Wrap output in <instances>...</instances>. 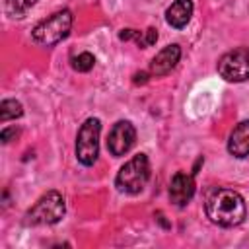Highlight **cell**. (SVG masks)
I'll return each mask as SVG.
<instances>
[{
    "label": "cell",
    "mask_w": 249,
    "mask_h": 249,
    "mask_svg": "<svg viewBox=\"0 0 249 249\" xmlns=\"http://www.w3.org/2000/svg\"><path fill=\"white\" fill-rule=\"evenodd\" d=\"M193 195H195V179H193V175L177 171L171 177V183H169V200L175 206H185V204L191 202Z\"/></svg>",
    "instance_id": "ba28073f"
},
{
    "label": "cell",
    "mask_w": 249,
    "mask_h": 249,
    "mask_svg": "<svg viewBox=\"0 0 249 249\" xmlns=\"http://www.w3.org/2000/svg\"><path fill=\"white\" fill-rule=\"evenodd\" d=\"M72 23H74V16L70 10H58L54 14H51L49 18L41 19L33 31H31V37L37 45H43V47H53L56 43H60L62 39L68 37L70 29H72Z\"/></svg>",
    "instance_id": "7a4b0ae2"
},
{
    "label": "cell",
    "mask_w": 249,
    "mask_h": 249,
    "mask_svg": "<svg viewBox=\"0 0 249 249\" xmlns=\"http://www.w3.org/2000/svg\"><path fill=\"white\" fill-rule=\"evenodd\" d=\"M66 212L64 196L58 191H47L27 212H25V224L27 226H51L62 220Z\"/></svg>",
    "instance_id": "277c9868"
},
{
    "label": "cell",
    "mask_w": 249,
    "mask_h": 249,
    "mask_svg": "<svg viewBox=\"0 0 249 249\" xmlns=\"http://www.w3.org/2000/svg\"><path fill=\"white\" fill-rule=\"evenodd\" d=\"M99 132H101V123L99 119H86L84 124L78 130L76 136V158L82 165H93L99 156Z\"/></svg>",
    "instance_id": "5b68a950"
},
{
    "label": "cell",
    "mask_w": 249,
    "mask_h": 249,
    "mask_svg": "<svg viewBox=\"0 0 249 249\" xmlns=\"http://www.w3.org/2000/svg\"><path fill=\"white\" fill-rule=\"evenodd\" d=\"M150 179V161L146 154L132 156L117 173L115 185L121 193L126 195H138L144 191L146 183Z\"/></svg>",
    "instance_id": "3957f363"
},
{
    "label": "cell",
    "mask_w": 249,
    "mask_h": 249,
    "mask_svg": "<svg viewBox=\"0 0 249 249\" xmlns=\"http://www.w3.org/2000/svg\"><path fill=\"white\" fill-rule=\"evenodd\" d=\"M179 58H181V47L179 45H167V47H163L154 58H152V62H150V72L154 74V76H165V74H169L175 66H177V62H179Z\"/></svg>",
    "instance_id": "9c48e42d"
},
{
    "label": "cell",
    "mask_w": 249,
    "mask_h": 249,
    "mask_svg": "<svg viewBox=\"0 0 249 249\" xmlns=\"http://www.w3.org/2000/svg\"><path fill=\"white\" fill-rule=\"evenodd\" d=\"M136 142V128L132 126V123L128 121H119L113 124L109 138H107V148L111 152V156L121 158L124 154L130 152V148Z\"/></svg>",
    "instance_id": "52a82bcc"
},
{
    "label": "cell",
    "mask_w": 249,
    "mask_h": 249,
    "mask_svg": "<svg viewBox=\"0 0 249 249\" xmlns=\"http://www.w3.org/2000/svg\"><path fill=\"white\" fill-rule=\"evenodd\" d=\"M21 115H23V107H21L19 101H16V99H4L0 103V121L2 123H8V121L18 119Z\"/></svg>",
    "instance_id": "7c38bea8"
},
{
    "label": "cell",
    "mask_w": 249,
    "mask_h": 249,
    "mask_svg": "<svg viewBox=\"0 0 249 249\" xmlns=\"http://www.w3.org/2000/svg\"><path fill=\"white\" fill-rule=\"evenodd\" d=\"M228 152L233 158L249 156V121H241L228 138Z\"/></svg>",
    "instance_id": "30bf717a"
},
{
    "label": "cell",
    "mask_w": 249,
    "mask_h": 249,
    "mask_svg": "<svg viewBox=\"0 0 249 249\" xmlns=\"http://www.w3.org/2000/svg\"><path fill=\"white\" fill-rule=\"evenodd\" d=\"M14 136H18V128H16V126H12V128H2V132H0V140H2L4 144H8Z\"/></svg>",
    "instance_id": "2e32d148"
},
{
    "label": "cell",
    "mask_w": 249,
    "mask_h": 249,
    "mask_svg": "<svg viewBox=\"0 0 249 249\" xmlns=\"http://www.w3.org/2000/svg\"><path fill=\"white\" fill-rule=\"evenodd\" d=\"M95 64V56L91 53H80L78 56L72 58V68L76 72H89Z\"/></svg>",
    "instance_id": "5bb4252c"
},
{
    "label": "cell",
    "mask_w": 249,
    "mask_h": 249,
    "mask_svg": "<svg viewBox=\"0 0 249 249\" xmlns=\"http://www.w3.org/2000/svg\"><path fill=\"white\" fill-rule=\"evenodd\" d=\"M37 0H8L6 2V8L12 16H23Z\"/></svg>",
    "instance_id": "9a60e30c"
},
{
    "label": "cell",
    "mask_w": 249,
    "mask_h": 249,
    "mask_svg": "<svg viewBox=\"0 0 249 249\" xmlns=\"http://www.w3.org/2000/svg\"><path fill=\"white\" fill-rule=\"evenodd\" d=\"M132 41H134L140 49H148V47H152V45L158 41V31H156L154 27H148L146 31H138V29H136Z\"/></svg>",
    "instance_id": "4fadbf2b"
},
{
    "label": "cell",
    "mask_w": 249,
    "mask_h": 249,
    "mask_svg": "<svg viewBox=\"0 0 249 249\" xmlns=\"http://www.w3.org/2000/svg\"><path fill=\"white\" fill-rule=\"evenodd\" d=\"M193 0H175L167 10H165V21L175 27V29H181L185 27L189 21H191V16H193Z\"/></svg>",
    "instance_id": "8fae6325"
},
{
    "label": "cell",
    "mask_w": 249,
    "mask_h": 249,
    "mask_svg": "<svg viewBox=\"0 0 249 249\" xmlns=\"http://www.w3.org/2000/svg\"><path fill=\"white\" fill-rule=\"evenodd\" d=\"M206 216L212 224H218L222 228H233L239 226L247 216V206L243 196L233 189H214L206 196Z\"/></svg>",
    "instance_id": "6da1fadb"
},
{
    "label": "cell",
    "mask_w": 249,
    "mask_h": 249,
    "mask_svg": "<svg viewBox=\"0 0 249 249\" xmlns=\"http://www.w3.org/2000/svg\"><path fill=\"white\" fill-rule=\"evenodd\" d=\"M218 74L228 82L249 80V47H237L218 60Z\"/></svg>",
    "instance_id": "8992f818"
},
{
    "label": "cell",
    "mask_w": 249,
    "mask_h": 249,
    "mask_svg": "<svg viewBox=\"0 0 249 249\" xmlns=\"http://www.w3.org/2000/svg\"><path fill=\"white\" fill-rule=\"evenodd\" d=\"M146 80H148V74L146 72H136L134 78H132L134 84H146Z\"/></svg>",
    "instance_id": "e0dca14e"
}]
</instances>
